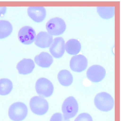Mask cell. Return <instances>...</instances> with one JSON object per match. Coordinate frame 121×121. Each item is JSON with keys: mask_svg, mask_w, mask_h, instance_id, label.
Masks as SVG:
<instances>
[{"mask_svg": "<svg viewBox=\"0 0 121 121\" xmlns=\"http://www.w3.org/2000/svg\"><path fill=\"white\" fill-rule=\"evenodd\" d=\"M96 107L99 110L104 112H108L113 108L114 102L113 99L109 94L105 92L97 94L94 99Z\"/></svg>", "mask_w": 121, "mask_h": 121, "instance_id": "1", "label": "cell"}, {"mask_svg": "<svg viewBox=\"0 0 121 121\" xmlns=\"http://www.w3.org/2000/svg\"><path fill=\"white\" fill-rule=\"evenodd\" d=\"M28 110L26 105L23 103H15L10 107L8 115L10 118L14 121H21L26 117Z\"/></svg>", "mask_w": 121, "mask_h": 121, "instance_id": "2", "label": "cell"}, {"mask_svg": "<svg viewBox=\"0 0 121 121\" xmlns=\"http://www.w3.org/2000/svg\"><path fill=\"white\" fill-rule=\"evenodd\" d=\"M66 28L64 21L58 17L50 19L47 23L46 28L48 33L51 35H58L62 34Z\"/></svg>", "mask_w": 121, "mask_h": 121, "instance_id": "3", "label": "cell"}, {"mask_svg": "<svg viewBox=\"0 0 121 121\" xmlns=\"http://www.w3.org/2000/svg\"><path fill=\"white\" fill-rule=\"evenodd\" d=\"M32 111L36 115H43L48 111L49 104L47 101L43 98L38 96L32 97L30 101Z\"/></svg>", "mask_w": 121, "mask_h": 121, "instance_id": "4", "label": "cell"}, {"mask_svg": "<svg viewBox=\"0 0 121 121\" xmlns=\"http://www.w3.org/2000/svg\"><path fill=\"white\" fill-rule=\"evenodd\" d=\"M78 109L77 102L73 96L67 98L63 102L62 110L65 117L67 119L74 117L76 114Z\"/></svg>", "mask_w": 121, "mask_h": 121, "instance_id": "5", "label": "cell"}, {"mask_svg": "<svg viewBox=\"0 0 121 121\" xmlns=\"http://www.w3.org/2000/svg\"><path fill=\"white\" fill-rule=\"evenodd\" d=\"M35 88L37 93L40 96L48 97L52 94L54 90L53 85L49 80L42 78L38 79L36 81Z\"/></svg>", "mask_w": 121, "mask_h": 121, "instance_id": "6", "label": "cell"}, {"mask_svg": "<svg viewBox=\"0 0 121 121\" xmlns=\"http://www.w3.org/2000/svg\"><path fill=\"white\" fill-rule=\"evenodd\" d=\"M36 36L35 30L29 26H25L22 27L18 34L19 41L25 45H29L32 43L35 40Z\"/></svg>", "mask_w": 121, "mask_h": 121, "instance_id": "7", "label": "cell"}, {"mask_svg": "<svg viewBox=\"0 0 121 121\" xmlns=\"http://www.w3.org/2000/svg\"><path fill=\"white\" fill-rule=\"evenodd\" d=\"M106 72L102 66L98 65L90 67L86 73L87 77L91 81L95 82L102 81L105 76Z\"/></svg>", "mask_w": 121, "mask_h": 121, "instance_id": "8", "label": "cell"}, {"mask_svg": "<svg viewBox=\"0 0 121 121\" xmlns=\"http://www.w3.org/2000/svg\"><path fill=\"white\" fill-rule=\"evenodd\" d=\"M49 51L53 57L59 58L63 55L65 51V42L63 38H55L50 46Z\"/></svg>", "mask_w": 121, "mask_h": 121, "instance_id": "9", "label": "cell"}, {"mask_svg": "<svg viewBox=\"0 0 121 121\" xmlns=\"http://www.w3.org/2000/svg\"><path fill=\"white\" fill-rule=\"evenodd\" d=\"M87 63L86 57L82 55L79 54L72 57L70 62V67L73 71L81 72L86 69Z\"/></svg>", "mask_w": 121, "mask_h": 121, "instance_id": "10", "label": "cell"}, {"mask_svg": "<svg viewBox=\"0 0 121 121\" xmlns=\"http://www.w3.org/2000/svg\"><path fill=\"white\" fill-rule=\"evenodd\" d=\"M29 16L37 22H42L45 18L46 12L45 8L42 6H30L27 9Z\"/></svg>", "mask_w": 121, "mask_h": 121, "instance_id": "11", "label": "cell"}, {"mask_svg": "<svg viewBox=\"0 0 121 121\" xmlns=\"http://www.w3.org/2000/svg\"><path fill=\"white\" fill-rule=\"evenodd\" d=\"M53 37L49 33L44 31L39 32L36 37L35 43L38 47L42 48L50 46L53 41Z\"/></svg>", "mask_w": 121, "mask_h": 121, "instance_id": "12", "label": "cell"}, {"mask_svg": "<svg viewBox=\"0 0 121 121\" xmlns=\"http://www.w3.org/2000/svg\"><path fill=\"white\" fill-rule=\"evenodd\" d=\"M35 66L34 63L32 59L24 58L17 63L16 68L19 74L26 75L31 73Z\"/></svg>", "mask_w": 121, "mask_h": 121, "instance_id": "13", "label": "cell"}, {"mask_svg": "<svg viewBox=\"0 0 121 121\" xmlns=\"http://www.w3.org/2000/svg\"><path fill=\"white\" fill-rule=\"evenodd\" d=\"M35 62L43 68H48L52 64L53 59L52 56L46 52H43L36 56L34 58Z\"/></svg>", "mask_w": 121, "mask_h": 121, "instance_id": "14", "label": "cell"}, {"mask_svg": "<svg viewBox=\"0 0 121 121\" xmlns=\"http://www.w3.org/2000/svg\"><path fill=\"white\" fill-rule=\"evenodd\" d=\"M67 52L71 55H76L80 52L81 45L79 42L75 39H71L68 40L65 45Z\"/></svg>", "mask_w": 121, "mask_h": 121, "instance_id": "15", "label": "cell"}, {"mask_svg": "<svg viewBox=\"0 0 121 121\" xmlns=\"http://www.w3.org/2000/svg\"><path fill=\"white\" fill-rule=\"evenodd\" d=\"M57 78L60 83L65 86L70 85L73 81V77L69 71L65 69L62 70L59 72Z\"/></svg>", "mask_w": 121, "mask_h": 121, "instance_id": "16", "label": "cell"}, {"mask_svg": "<svg viewBox=\"0 0 121 121\" xmlns=\"http://www.w3.org/2000/svg\"><path fill=\"white\" fill-rule=\"evenodd\" d=\"M12 25L9 22L0 20V39L8 37L12 33Z\"/></svg>", "mask_w": 121, "mask_h": 121, "instance_id": "17", "label": "cell"}, {"mask_svg": "<svg viewBox=\"0 0 121 121\" xmlns=\"http://www.w3.org/2000/svg\"><path fill=\"white\" fill-rule=\"evenodd\" d=\"M97 11L101 17L104 19H109L114 16L115 7L114 6L97 7Z\"/></svg>", "mask_w": 121, "mask_h": 121, "instance_id": "18", "label": "cell"}, {"mask_svg": "<svg viewBox=\"0 0 121 121\" xmlns=\"http://www.w3.org/2000/svg\"><path fill=\"white\" fill-rule=\"evenodd\" d=\"M13 88L12 83L7 78L0 79V95H5L9 94Z\"/></svg>", "mask_w": 121, "mask_h": 121, "instance_id": "19", "label": "cell"}, {"mask_svg": "<svg viewBox=\"0 0 121 121\" xmlns=\"http://www.w3.org/2000/svg\"><path fill=\"white\" fill-rule=\"evenodd\" d=\"M74 121H93L92 118L89 114L86 113L79 114Z\"/></svg>", "mask_w": 121, "mask_h": 121, "instance_id": "20", "label": "cell"}, {"mask_svg": "<svg viewBox=\"0 0 121 121\" xmlns=\"http://www.w3.org/2000/svg\"><path fill=\"white\" fill-rule=\"evenodd\" d=\"M50 121H69V120L66 119L64 115L61 113H56L52 116Z\"/></svg>", "mask_w": 121, "mask_h": 121, "instance_id": "21", "label": "cell"}, {"mask_svg": "<svg viewBox=\"0 0 121 121\" xmlns=\"http://www.w3.org/2000/svg\"><path fill=\"white\" fill-rule=\"evenodd\" d=\"M6 10V7H0V16L3 15L5 14Z\"/></svg>", "mask_w": 121, "mask_h": 121, "instance_id": "22", "label": "cell"}]
</instances>
